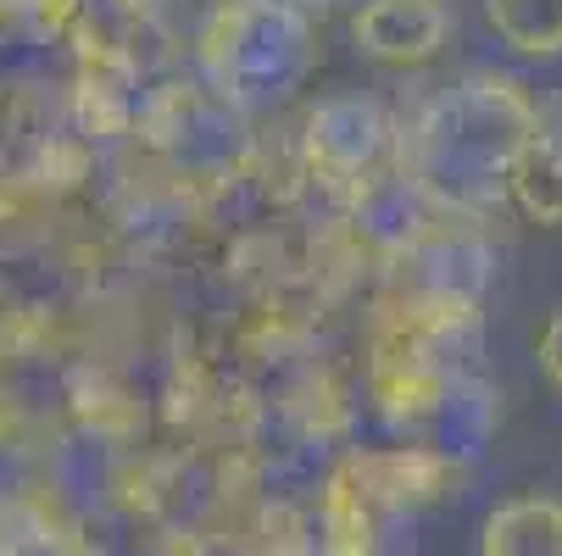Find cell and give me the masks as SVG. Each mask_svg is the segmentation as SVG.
I'll list each match as a JSON object with an SVG mask.
<instances>
[{
    "label": "cell",
    "mask_w": 562,
    "mask_h": 556,
    "mask_svg": "<svg viewBox=\"0 0 562 556\" xmlns=\"http://www.w3.org/2000/svg\"><path fill=\"white\" fill-rule=\"evenodd\" d=\"M206 61L217 67V84L234 95H279L306 61V29L279 0H251V7H223L206 34Z\"/></svg>",
    "instance_id": "cell-1"
},
{
    "label": "cell",
    "mask_w": 562,
    "mask_h": 556,
    "mask_svg": "<svg viewBox=\"0 0 562 556\" xmlns=\"http://www.w3.org/2000/svg\"><path fill=\"white\" fill-rule=\"evenodd\" d=\"M457 34L451 0H357L351 12V45L373 67L413 72L446 56Z\"/></svg>",
    "instance_id": "cell-2"
},
{
    "label": "cell",
    "mask_w": 562,
    "mask_h": 556,
    "mask_svg": "<svg viewBox=\"0 0 562 556\" xmlns=\"http://www.w3.org/2000/svg\"><path fill=\"white\" fill-rule=\"evenodd\" d=\"M346 462L384 518L390 512H424V507L457 496V479H462V462L440 445H424V440H413V445H357V451H346Z\"/></svg>",
    "instance_id": "cell-3"
},
{
    "label": "cell",
    "mask_w": 562,
    "mask_h": 556,
    "mask_svg": "<svg viewBox=\"0 0 562 556\" xmlns=\"http://www.w3.org/2000/svg\"><path fill=\"white\" fill-rule=\"evenodd\" d=\"M473 556H562V496L557 490L502 496L479 518Z\"/></svg>",
    "instance_id": "cell-4"
},
{
    "label": "cell",
    "mask_w": 562,
    "mask_h": 556,
    "mask_svg": "<svg viewBox=\"0 0 562 556\" xmlns=\"http://www.w3.org/2000/svg\"><path fill=\"white\" fill-rule=\"evenodd\" d=\"M379 529L384 512L373 507V496L362 490V479L351 473V462L340 456L329 467L324 490H317V534L312 551L317 556H379Z\"/></svg>",
    "instance_id": "cell-5"
},
{
    "label": "cell",
    "mask_w": 562,
    "mask_h": 556,
    "mask_svg": "<svg viewBox=\"0 0 562 556\" xmlns=\"http://www.w3.org/2000/svg\"><path fill=\"white\" fill-rule=\"evenodd\" d=\"M496 179L524 223L551 228V234L562 228V134H546V128L524 134Z\"/></svg>",
    "instance_id": "cell-6"
},
{
    "label": "cell",
    "mask_w": 562,
    "mask_h": 556,
    "mask_svg": "<svg viewBox=\"0 0 562 556\" xmlns=\"http://www.w3.org/2000/svg\"><path fill=\"white\" fill-rule=\"evenodd\" d=\"M479 23L518 67L562 61V0H479Z\"/></svg>",
    "instance_id": "cell-7"
},
{
    "label": "cell",
    "mask_w": 562,
    "mask_h": 556,
    "mask_svg": "<svg viewBox=\"0 0 562 556\" xmlns=\"http://www.w3.org/2000/svg\"><path fill=\"white\" fill-rule=\"evenodd\" d=\"M373 128H384V112L373 101H329L312 117V162L335 179H357L373 162V150H384V139L357 145V134H373Z\"/></svg>",
    "instance_id": "cell-8"
},
{
    "label": "cell",
    "mask_w": 562,
    "mask_h": 556,
    "mask_svg": "<svg viewBox=\"0 0 562 556\" xmlns=\"http://www.w3.org/2000/svg\"><path fill=\"white\" fill-rule=\"evenodd\" d=\"M95 18V0H0V39L34 50L72 45V34Z\"/></svg>",
    "instance_id": "cell-9"
},
{
    "label": "cell",
    "mask_w": 562,
    "mask_h": 556,
    "mask_svg": "<svg viewBox=\"0 0 562 556\" xmlns=\"http://www.w3.org/2000/svg\"><path fill=\"white\" fill-rule=\"evenodd\" d=\"M535 367H540V378H546V389L562 401V306L540 324V334H535Z\"/></svg>",
    "instance_id": "cell-10"
},
{
    "label": "cell",
    "mask_w": 562,
    "mask_h": 556,
    "mask_svg": "<svg viewBox=\"0 0 562 556\" xmlns=\"http://www.w3.org/2000/svg\"><path fill=\"white\" fill-rule=\"evenodd\" d=\"M95 7L117 23H156V12H162V0H95Z\"/></svg>",
    "instance_id": "cell-11"
}]
</instances>
